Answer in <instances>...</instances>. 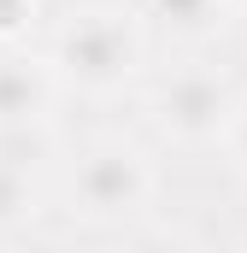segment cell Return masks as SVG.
Instances as JSON below:
<instances>
[{"label":"cell","mask_w":247,"mask_h":253,"mask_svg":"<svg viewBox=\"0 0 247 253\" xmlns=\"http://www.w3.org/2000/svg\"><path fill=\"white\" fill-rule=\"evenodd\" d=\"M141 65V24L124 6H82L53 36V83L77 94H118Z\"/></svg>","instance_id":"1"},{"label":"cell","mask_w":247,"mask_h":253,"mask_svg":"<svg viewBox=\"0 0 247 253\" xmlns=\"http://www.w3.org/2000/svg\"><path fill=\"white\" fill-rule=\"evenodd\" d=\"M53 71L41 59H24V53H6L0 59V129L6 124H47L53 112Z\"/></svg>","instance_id":"4"},{"label":"cell","mask_w":247,"mask_h":253,"mask_svg":"<svg viewBox=\"0 0 247 253\" xmlns=\"http://www.w3.org/2000/svg\"><path fill=\"white\" fill-rule=\"evenodd\" d=\"M141 12L153 18V24H165L171 36H183V42H206V36H218L224 30V0H141Z\"/></svg>","instance_id":"5"},{"label":"cell","mask_w":247,"mask_h":253,"mask_svg":"<svg viewBox=\"0 0 247 253\" xmlns=\"http://www.w3.org/2000/svg\"><path fill=\"white\" fill-rule=\"evenodd\" d=\"M36 218V183L12 165H0V230H18Z\"/></svg>","instance_id":"7"},{"label":"cell","mask_w":247,"mask_h":253,"mask_svg":"<svg viewBox=\"0 0 247 253\" xmlns=\"http://www.w3.org/2000/svg\"><path fill=\"white\" fill-rule=\"evenodd\" d=\"M36 18H41V0H0V47H18L36 36Z\"/></svg>","instance_id":"8"},{"label":"cell","mask_w":247,"mask_h":253,"mask_svg":"<svg viewBox=\"0 0 247 253\" xmlns=\"http://www.w3.org/2000/svg\"><path fill=\"white\" fill-rule=\"evenodd\" d=\"M124 253H194V242L177 236V230H141V236L124 242Z\"/></svg>","instance_id":"9"},{"label":"cell","mask_w":247,"mask_h":253,"mask_svg":"<svg viewBox=\"0 0 247 253\" xmlns=\"http://www.w3.org/2000/svg\"><path fill=\"white\" fill-rule=\"evenodd\" d=\"M224 12H247V0H224Z\"/></svg>","instance_id":"11"},{"label":"cell","mask_w":247,"mask_h":253,"mask_svg":"<svg viewBox=\"0 0 247 253\" xmlns=\"http://www.w3.org/2000/svg\"><path fill=\"white\" fill-rule=\"evenodd\" d=\"M53 147H59V135L47 124H6L0 129V165H12V171H36L41 159H53Z\"/></svg>","instance_id":"6"},{"label":"cell","mask_w":247,"mask_h":253,"mask_svg":"<svg viewBox=\"0 0 247 253\" xmlns=\"http://www.w3.org/2000/svg\"><path fill=\"white\" fill-rule=\"evenodd\" d=\"M153 200V165L129 141H94L71 171V212L82 224H129Z\"/></svg>","instance_id":"2"},{"label":"cell","mask_w":247,"mask_h":253,"mask_svg":"<svg viewBox=\"0 0 247 253\" xmlns=\"http://www.w3.org/2000/svg\"><path fill=\"white\" fill-rule=\"evenodd\" d=\"M236 106H242V94H236V83L218 77V71H177V77H165V83L153 88V124L165 129L171 141H183V147H212V141H224Z\"/></svg>","instance_id":"3"},{"label":"cell","mask_w":247,"mask_h":253,"mask_svg":"<svg viewBox=\"0 0 247 253\" xmlns=\"http://www.w3.org/2000/svg\"><path fill=\"white\" fill-rule=\"evenodd\" d=\"M224 147H230V159H236V171L247 177V100L236 106V118H230V129H224Z\"/></svg>","instance_id":"10"}]
</instances>
